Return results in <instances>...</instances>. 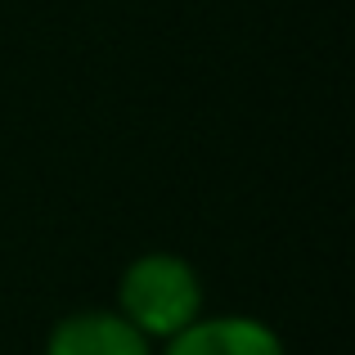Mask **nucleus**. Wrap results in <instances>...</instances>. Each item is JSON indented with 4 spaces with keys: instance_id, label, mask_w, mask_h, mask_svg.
Here are the masks:
<instances>
[{
    "instance_id": "nucleus-1",
    "label": "nucleus",
    "mask_w": 355,
    "mask_h": 355,
    "mask_svg": "<svg viewBox=\"0 0 355 355\" xmlns=\"http://www.w3.org/2000/svg\"><path fill=\"white\" fill-rule=\"evenodd\" d=\"M121 320H130L148 342H171L193 320H202V284L193 266L171 252H148L130 261L121 275Z\"/></svg>"
},
{
    "instance_id": "nucleus-2",
    "label": "nucleus",
    "mask_w": 355,
    "mask_h": 355,
    "mask_svg": "<svg viewBox=\"0 0 355 355\" xmlns=\"http://www.w3.org/2000/svg\"><path fill=\"white\" fill-rule=\"evenodd\" d=\"M166 355H284V342L261 320L216 315V320H193L184 333H175Z\"/></svg>"
},
{
    "instance_id": "nucleus-3",
    "label": "nucleus",
    "mask_w": 355,
    "mask_h": 355,
    "mask_svg": "<svg viewBox=\"0 0 355 355\" xmlns=\"http://www.w3.org/2000/svg\"><path fill=\"white\" fill-rule=\"evenodd\" d=\"M45 355H153V351L130 320H121L113 311H81L68 315L50 333Z\"/></svg>"
}]
</instances>
